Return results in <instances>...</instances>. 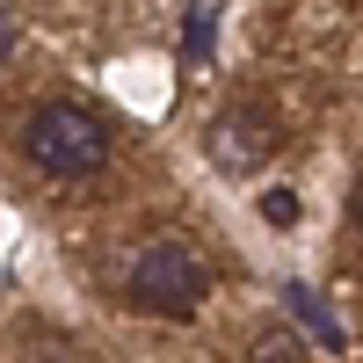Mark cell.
<instances>
[{
    "instance_id": "cell-1",
    "label": "cell",
    "mask_w": 363,
    "mask_h": 363,
    "mask_svg": "<svg viewBox=\"0 0 363 363\" xmlns=\"http://www.w3.org/2000/svg\"><path fill=\"white\" fill-rule=\"evenodd\" d=\"M22 153L51 182H87V174L109 167V124H102V109H87V102H44V109H29V124H22Z\"/></svg>"
},
{
    "instance_id": "cell-2",
    "label": "cell",
    "mask_w": 363,
    "mask_h": 363,
    "mask_svg": "<svg viewBox=\"0 0 363 363\" xmlns=\"http://www.w3.org/2000/svg\"><path fill=\"white\" fill-rule=\"evenodd\" d=\"M124 298L138 313H160V320H196V306L211 298V269L189 240H145L131 255V277H124Z\"/></svg>"
},
{
    "instance_id": "cell-3",
    "label": "cell",
    "mask_w": 363,
    "mask_h": 363,
    "mask_svg": "<svg viewBox=\"0 0 363 363\" xmlns=\"http://www.w3.org/2000/svg\"><path fill=\"white\" fill-rule=\"evenodd\" d=\"M203 153H211V167H225V174H240V182L262 174L269 153H277V124H269V109L225 102V109L203 124Z\"/></svg>"
},
{
    "instance_id": "cell-4",
    "label": "cell",
    "mask_w": 363,
    "mask_h": 363,
    "mask_svg": "<svg viewBox=\"0 0 363 363\" xmlns=\"http://www.w3.org/2000/svg\"><path fill=\"white\" fill-rule=\"evenodd\" d=\"M284 298H291V320L306 327V335H313V342H320L327 356H335V349H342V327H335V313H327V306H320V298H313L306 284H291Z\"/></svg>"
},
{
    "instance_id": "cell-5",
    "label": "cell",
    "mask_w": 363,
    "mask_h": 363,
    "mask_svg": "<svg viewBox=\"0 0 363 363\" xmlns=\"http://www.w3.org/2000/svg\"><path fill=\"white\" fill-rule=\"evenodd\" d=\"M182 51H189V66H203V58H211V8L189 15V29H182Z\"/></svg>"
},
{
    "instance_id": "cell-6",
    "label": "cell",
    "mask_w": 363,
    "mask_h": 363,
    "mask_svg": "<svg viewBox=\"0 0 363 363\" xmlns=\"http://www.w3.org/2000/svg\"><path fill=\"white\" fill-rule=\"evenodd\" d=\"M262 218H269V225H298V196H291V189H269V196H262Z\"/></svg>"
},
{
    "instance_id": "cell-7",
    "label": "cell",
    "mask_w": 363,
    "mask_h": 363,
    "mask_svg": "<svg viewBox=\"0 0 363 363\" xmlns=\"http://www.w3.org/2000/svg\"><path fill=\"white\" fill-rule=\"evenodd\" d=\"M255 356H306V342H298V335H284V327H269V335L255 342Z\"/></svg>"
},
{
    "instance_id": "cell-8",
    "label": "cell",
    "mask_w": 363,
    "mask_h": 363,
    "mask_svg": "<svg viewBox=\"0 0 363 363\" xmlns=\"http://www.w3.org/2000/svg\"><path fill=\"white\" fill-rule=\"evenodd\" d=\"M15 37H22V29H15V15L0 8V66H8V58H15Z\"/></svg>"
},
{
    "instance_id": "cell-9",
    "label": "cell",
    "mask_w": 363,
    "mask_h": 363,
    "mask_svg": "<svg viewBox=\"0 0 363 363\" xmlns=\"http://www.w3.org/2000/svg\"><path fill=\"white\" fill-rule=\"evenodd\" d=\"M349 218L363 225V174H356V189H349Z\"/></svg>"
}]
</instances>
